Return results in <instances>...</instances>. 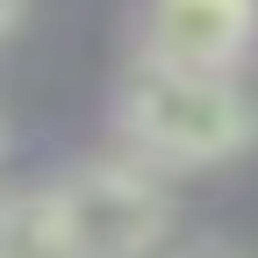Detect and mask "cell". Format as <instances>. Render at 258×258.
I'll list each match as a JSON object with an SVG mask.
<instances>
[{
    "instance_id": "cell-1",
    "label": "cell",
    "mask_w": 258,
    "mask_h": 258,
    "mask_svg": "<svg viewBox=\"0 0 258 258\" xmlns=\"http://www.w3.org/2000/svg\"><path fill=\"white\" fill-rule=\"evenodd\" d=\"M115 137L137 165H230L258 144V86L244 72H172V64L129 57L115 79Z\"/></svg>"
},
{
    "instance_id": "cell-2",
    "label": "cell",
    "mask_w": 258,
    "mask_h": 258,
    "mask_svg": "<svg viewBox=\"0 0 258 258\" xmlns=\"http://www.w3.org/2000/svg\"><path fill=\"white\" fill-rule=\"evenodd\" d=\"M50 258H158L172 237V194L137 158H86L36 194Z\"/></svg>"
},
{
    "instance_id": "cell-3",
    "label": "cell",
    "mask_w": 258,
    "mask_h": 258,
    "mask_svg": "<svg viewBox=\"0 0 258 258\" xmlns=\"http://www.w3.org/2000/svg\"><path fill=\"white\" fill-rule=\"evenodd\" d=\"M258 50V0H144L137 57L172 72H244Z\"/></svg>"
},
{
    "instance_id": "cell-4",
    "label": "cell",
    "mask_w": 258,
    "mask_h": 258,
    "mask_svg": "<svg viewBox=\"0 0 258 258\" xmlns=\"http://www.w3.org/2000/svg\"><path fill=\"white\" fill-rule=\"evenodd\" d=\"M158 258H251V251L230 244V237H194V244H165Z\"/></svg>"
},
{
    "instance_id": "cell-5",
    "label": "cell",
    "mask_w": 258,
    "mask_h": 258,
    "mask_svg": "<svg viewBox=\"0 0 258 258\" xmlns=\"http://www.w3.org/2000/svg\"><path fill=\"white\" fill-rule=\"evenodd\" d=\"M22 8H29V0H0V36H8V29L22 22Z\"/></svg>"
}]
</instances>
